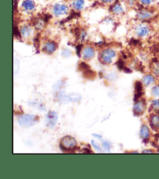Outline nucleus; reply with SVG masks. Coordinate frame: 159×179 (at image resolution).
<instances>
[{"label": "nucleus", "mask_w": 159, "mask_h": 179, "mask_svg": "<svg viewBox=\"0 0 159 179\" xmlns=\"http://www.w3.org/2000/svg\"><path fill=\"white\" fill-rule=\"evenodd\" d=\"M68 11V7L65 4H59L57 3L53 7V13L57 17H60L64 14H66Z\"/></svg>", "instance_id": "nucleus-1"}, {"label": "nucleus", "mask_w": 159, "mask_h": 179, "mask_svg": "<svg viewBox=\"0 0 159 179\" xmlns=\"http://www.w3.org/2000/svg\"><path fill=\"white\" fill-rule=\"evenodd\" d=\"M115 55L116 53L113 50H112V49H106L102 52L101 58H102V60L104 62L109 63V62H111L112 59L115 57Z\"/></svg>", "instance_id": "nucleus-2"}, {"label": "nucleus", "mask_w": 159, "mask_h": 179, "mask_svg": "<svg viewBox=\"0 0 159 179\" xmlns=\"http://www.w3.org/2000/svg\"><path fill=\"white\" fill-rule=\"evenodd\" d=\"M33 123H34V117L32 115H24L19 118V124L22 126L28 127L30 126Z\"/></svg>", "instance_id": "nucleus-3"}, {"label": "nucleus", "mask_w": 159, "mask_h": 179, "mask_svg": "<svg viewBox=\"0 0 159 179\" xmlns=\"http://www.w3.org/2000/svg\"><path fill=\"white\" fill-rule=\"evenodd\" d=\"M136 32L139 37H145V36H147L148 34L149 28L147 26L141 24V25H139L138 27L137 28Z\"/></svg>", "instance_id": "nucleus-4"}, {"label": "nucleus", "mask_w": 159, "mask_h": 179, "mask_svg": "<svg viewBox=\"0 0 159 179\" xmlns=\"http://www.w3.org/2000/svg\"><path fill=\"white\" fill-rule=\"evenodd\" d=\"M22 7L27 12H32L35 9V4L32 0H24Z\"/></svg>", "instance_id": "nucleus-5"}, {"label": "nucleus", "mask_w": 159, "mask_h": 179, "mask_svg": "<svg viewBox=\"0 0 159 179\" xmlns=\"http://www.w3.org/2000/svg\"><path fill=\"white\" fill-rule=\"evenodd\" d=\"M57 49V44L53 41H49V42L46 43L44 45V51L47 53H52L54 52Z\"/></svg>", "instance_id": "nucleus-6"}, {"label": "nucleus", "mask_w": 159, "mask_h": 179, "mask_svg": "<svg viewBox=\"0 0 159 179\" xmlns=\"http://www.w3.org/2000/svg\"><path fill=\"white\" fill-rule=\"evenodd\" d=\"M82 55H83V57L86 59H91V58H92L94 56L95 51L92 48H91V47H87V48H86V49L83 50Z\"/></svg>", "instance_id": "nucleus-7"}, {"label": "nucleus", "mask_w": 159, "mask_h": 179, "mask_svg": "<svg viewBox=\"0 0 159 179\" xmlns=\"http://www.w3.org/2000/svg\"><path fill=\"white\" fill-rule=\"evenodd\" d=\"M137 17H138L140 19L142 20L150 19V18L152 17V13H151V11L143 9V10L139 11L138 13H137Z\"/></svg>", "instance_id": "nucleus-8"}, {"label": "nucleus", "mask_w": 159, "mask_h": 179, "mask_svg": "<svg viewBox=\"0 0 159 179\" xmlns=\"http://www.w3.org/2000/svg\"><path fill=\"white\" fill-rule=\"evenodd\" d=\"M63 143L65 144V146L67 148H70V147H73L75 146L76 145V139H74L73 138H71L70 136H67L64 138L63 139Z\"/></svg>", "instance_id": "nucleus-9"}, {"label": "nucleus", "mask_w": 159, "mask_h": 179, "mask_svg": "<svg viewBox=\"0 0 159 179\" xmlns=\"http://www.w3.org/2000/svg\"><path fill=\"white\" fill-rule=\"evenodd\" d=\"M85 5V0H74L72 2V7L76 10L82 9Z\"/></svg>", "instance_id": "nucleus-10"}, {"label": "nucleus", "mask_w": 159, "mask_h": 179, "mask_svg": "<svg viewBox=\"0 0 159 179\" xmlns=\"http://www.w3.org/2000/svg\"><path fill=\"white\" fill-rule=\"evenodd\" d=\"M112 11H113V13L115 14H121V13H124V9H123V7H121V5L119 3H117L112 7Z\"/></svg>", "instance_id": "nucleus-11"}, {"label": "nucleus", "mask_w": 159, "mask_h": 179, "mask_svg": "<svg viewBox=\"0 0 159 179\" xmlns=\"http://www.w3.org/2000/svg\"><path fill=\"white\" fill-rule=\"evenodd\" d=\"M145 108V104H144L143 102H141V101H140V102H138V103H137L136 104H135V106H134V111H135L137 113H138V114L144 112Z\"/></svg>", "instance_id": "nucleus-12"}, {"label": "nucleus", "mask_w": 159, "mask_h": 179, "mask_svg": "<svg viewBox=\"0 0 159 179\" xmlns=\"http://www.w3.org/2000/svg\"><path fill=\"white\" fill-rule=\"evenodd\" d=\"M140 134H141V136L143 137V139H147V138L149 136V135H150V132H149L148 128H147L146 125H144V126L141 128Z\"/></svg>", "instance_id": "nucleus-13"}, {"label": "nucleus", "mask_w": 159, "mask_h": 179, "mask_svg": "<svg viewBox=\"0 0 159 179\" xmlns=\"http://www.w3.org/2000/svg\"><path fill=\"white\" fill-rule=\"evenodd\" d=\"M151 125L153 128H159V118L158 116H153L151 119Z\"/></svg>", "instance_id": "nucleus-14"}, {"label": "nucleus", "mask_w": 159, "mask_h": 179, "mask_svg": "<svg viewBox=\"0 0 159 179\" xmlns=\"http://www.w3.org/2000/svg\"><path fill=\"white\" fill-rule=\"evenodd\" d=\"M30 32H31V29L29 27L27 26H25V27H23L22 29H21V34L24 37H28L30 34Z\"/></svg>", "instance_id": "nucleus-15"}, {"label": "nucleus", "mask_w": 159, "mask_h": 179, "mask_svg": "<svg viewBox=\"0 0 159 179\" xmlns=\"http://www.w3.org/2000/svg\"><path fill=\"white\" fill-rule=\"evenodd\" d=\"M136 92H137V99L142 95V85L140 82L136 83Z\"/></svg>", "instance_id": "nucleus-16"}, {"label": "nucleus", "mask_w": 159, "mask_h": 179, "mask_svg": "<svg viewBox=\"0 0 159 179\" xmlns=\"http://www.w3.org/2000/svg\"><path fill=\"white\" fill-rule=\"evenodd\" d=\"M154 77H152L151 76H146L144 78V83H145L146 85H149L151 84V83H152L153 82H154Z\"/></svg>", "instance_id": "nucleus-17"}, {"label": "nucleus", "mask_w": 159, "mask_h": 179, "mask_svg": "<svg viewBox=\"0 0 159 179\" xmlns=\"http://www.w3.org/2000/svg\"><path fill=\"white\" fill-rule=\"evenodd\" d=\"M139 1H140L141 4L148 6V5H151L155 0H139Z\"/></svg>", "instance_id": "nucleus-18"}, {"label": "nucleus", "mask_w": 159, "mask_h": 179, "mask_svg": "<svg viewBox=\"0 0 159 179\" xmlns=\"http://www.w3.org/2000/svg\"><path fill=\"white\" fill-rule=\"evenodd\" d=\"M153 94L156 95V96H158L159 95V86H155L152 90Z\"/></svg>", "instance_id": "nucleus-19"}, {"label": "nucleus", "mask_w": 159, "mask_h": 179, "mask_svg": "<svg viewBox=\"0 0 159 179\" xmlns=\"http://www.w3.org/2000/svg\"><path fill=\"white\" fill-rule=\"evenodd\" d=\"M152 106L154 107L155 109H158L159 108V101H158V100H155V101H153Z\"/></svg>", "instance_id": "nucleus-20"}, {"label": "nucleus", "mask_w": 159, "mask_h": 179, "mask_svg": "<svg viewBox=\"0 0 159 179\" xmlns=\"http://www.w3.org/2000/svg\"><path fill=\"white\" fill-rule=\"evenodd\" d=\"M155 72H156V74H159V64H157V65H155Z\"/></svg>", "instance_id": "nucleus-21"}, {"label": "nucleus", "mask_w": 159, "mask_h": 179, "mask_svg": "<svg viewBox=\"0 0 159 179\" xmlns=\"http://www.w3.org/2000/svg\"><path fill=\"white\" fill-rule=\"evenodd\" d=\"M100 1L103 3H112L114 0H100Z\"/></svg>", "instance_id": "nucleus-22"}]
</instances>
